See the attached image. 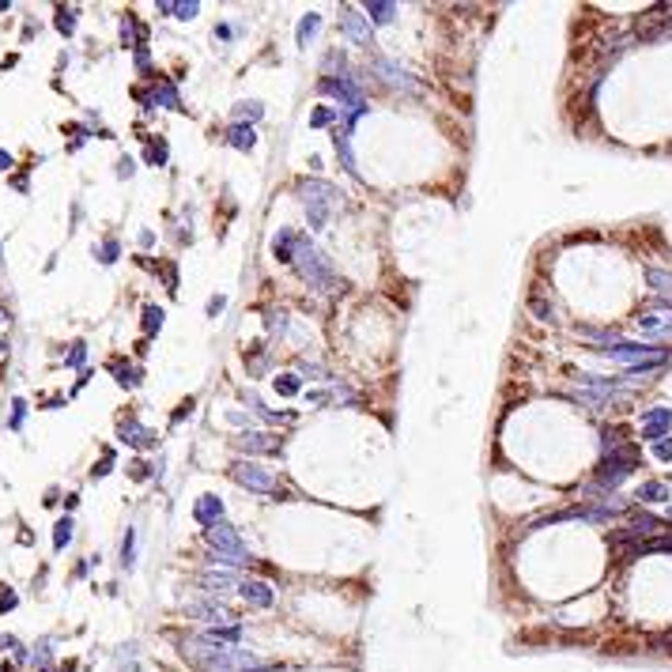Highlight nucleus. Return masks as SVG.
<instances>
[{"instance_id": "obj_25", "label": "nucleus", "mask_w": 672, "mask_h": 672, "mask_svg": "<svg viewBox=\"0 0 672 672\" xmlns=\"http://www.w3.org/2000/svg\"><path fill=\"white\" fill-rule=\"evenodd\" d=\"M638 499H649V502H654V499H665V488H661V483H646V488L638 491Z\"/></svg>"}, {"instance_id": "obj_24", "label": "nucleus", "mask_w": 672, "mask_h": 672, "mask_svg": "<svg viewBox=\"0 0 672 672\" xmlns=\"http://www.w3.org/2000/svg\"><path fill=\"white\" fill-rule=\"evenodd\" d=\"M264 325H269V333H283V329H288V314H269Z\"/></svg>"}, {"instance_id": "obj_4", "label": "nucleus", "mask_w": 672, "mask_h": 672, "mask_svg": "<svg viewBox=\"0 0 672 672\" xmlns=\"http://www.w3.org/2000/svg\"><path fill=\"white\" fill-rule=\"evenodd\" d=\"M204 541L216 548L219 555H230V559H238V563H249V548L242 544V536L230 529L227 521H219V525H212V529H204Z\"/></svg>"}, {"instance_id": "obj_22", "label": "nucleus", "mask_w": 672, "mask_h": 672, "mask_svg": "<svg viewBox=\"0 0 672 672\" xmlns=\"http://www.w3.org/2000/svg\"><path fill=\"white\" fill-rule=\"evenodd\" d=\"M646 276H649V283H654V288H657V291H672V276H665V272H657V269H649V272H646Z\"/></svg>"}, {"instance_id": "obj_23", "label": "nucleus", "mask_w": 672, "mask_h": 672, "mask_svg": "<svg viewBox=\"0 0 672 672\" xmlns=\"http://www.w3.org/2000/svg\"><path fill=\"white\" fill-rule=\"evenodd\" d=\"M529 306H533V310H536V317H544V322H552V302H544L541 295H533V299H529Z\"/></svg>"}, {"instance_id": "obj_28", "label": "nucleus", "mask_w": 672, "mask_h": 672, "mask_svg": "<svg viewBox=\"0 0 672 672\" xmlns=\"http://www.w3.org/2000/svg\"><path fill=\"white\" fill-rule=\"evenodd\" d=\"M299 370H302V374H310V378H329L325 367H317V362H306V359L299 362Z\"/></svg>"}, {"instance_id": "obj_5", "label": "nucleus", "mask_w": 672, "mask_h": 672, "mask_svg": "<svg viewBox=\"0 0 672 672\" xmlns=\"http://www.w3.org/2000/svg\"><path fill=\"white\" fill-rule=\"evenodd\" d=\"M374 72H378L389 87L404 91V95H415V91H420V80H412V76L401 69V64H393V61H385V57H374Z\"/></svg>"}, {"instance_id": "obj_19", "label": "nucleus", "mask_w": 672, "mask_h": 672, "mask_svg": "<svg viewBox=\"0 0 672 672\" xmlns=\"http://www.w3.org/2000/svg\"><path fill=\"white\" fill-rule=\"evenodd\" d=\"M272 385H276L280 396H299V389H302L299 374H280V378H272Z\"/></svg>"}, {"instance_id": "obj_3", "label": "nucleus", "mask_w": 672, "mask_h": 672, "mask_svg": "<svg viewBox=\"0 0 672 672\" xmlns=\"http://www.w3.org/2000/svg\"><path fill=\"white\" fill-rule=\"evenodd\" d=\"M230 476H235L238 488H246L253 495H272V499H288V491L280 488V480L272 476L269 468L253 465V461H238L235 468H230Z\"/></svg>"}, {"instance_id": "obj_11", "label": "nucleus", "mask_w": 672, "mask_h": 672, "mask_svg": "<svg viewBox=\"0 0 672 672\" xmlns=\"http://www.w3.org/2000/svg\"><path fill=\"white\" fill-rule=\"evenodd\" d=\"M295 249H299V235L295 230H276V238H272V253H276V261H283V264H291L295 261Z\"/></svg>"}, {"instance_id": "obj_17", "label": "nucleus", "mask_w": 672, "mask_h": 672, "mask_svg": "<svg viewBox=\"0 0 672 672\" xmlns=\"http://www.w3.org/2000/svg\"><path fill=\"white\" fill-rule=\"evenodd\" d=\"M299 189L306 193V196H325V201H333L336 204V196H340V189L336 185H329V182H317V178H310V182H299Z\"/></svg>"}, {"instance_id": "obj_13", "label": "nucleus", "mask_w": 672, "mask_h": 672, "mask_svg": "<svg viewBox=\"0 0 672 672\" xmlns=\"http://www.w3.org/2000/svg\"><path fill=\"white\" fill-rule=\"evenodd\" d=\"M227 144H230V148H238V151H253V144H257V132H253L249 125H230Z\"/></svg>"}, {"instance_id": "obj_15", "label": "nucleus", "mask_w": 672, "mask_h": 672, "mask_svg": "<svg viewBox=\"0 0 672 672\" xmlns=\"http://www.w3.org/2000/svg\"><path fill=\"white\" fill-rule=\"evenodd\" d=\"M189 615H201V620H216V623L230 620V612L223 608V604H216V601H201V604H189Z\"/></svg>"}, {"instance_id": "obj_9", "label": "nucleus", "mask_w": 672, "mask_h": 672, "mask_svg": "<svg viewBox=\"0 0 672 672\" xmlns=\"http://www.w3.org/2000/svg\"><path fill=\"white\" fill-rule=\"evenodd\" d=\"M344 30H348V38L355 42V46H370V23H367V16H359L355 8H344Z\"/></svg>"}, {"instance_id": "obj_21", "label": "nucleus", "mask_w": 672, "mask_h": 672, "mask_svg": "<svg viewBox=\"0 0 672 672\" xmlns=\"http://www.w3.org/2000/svg\"><path fill=\"white\" fill-rule=\"evenodd\" d=\"M333 117H336V110H333V106H317L314 114H310V125H317V129H322V125H329V121H333Z\"/></svg>"}, {"instance_id": "obj_10", "label": "nucleus", "mask_w": 672, "mask_h": 672, "mask_svg": "<svg viewBox=\"0 0 672 672\" xmlns=\"http://www.w3.org/2000/svg\"><path fill=\"white\" fill-rule=\"evenodd\" d=\"M351 132L348 129H333V148H336V155H340V167H344L351 178H359V167H355V155H351Z\"/></svg>"}, {"instance_id": "obj_30", "label": "nucleus", "mask_w": 672, "mask_h": 672, "mask_svg": "<svg viewBox=\"0 0 672 672\" xmlns=\"http://www.w3.org/2000/svg\"><path fill=\"white\" fill-rule=\"evenodd\" d=\"M223 306H227V299H223V295H216V299H212V302H208V314H212V317H216L219 310H223Z\"/></svg>"}, {"instance_id": "obj_8", "label": "nucleus", "mask_w": 672, "mask_h": 672, "mask_svg": "<svg viewBox=\"0 0 672 672\" xmlns=\"http://www.w3.org/2000/svg\"><path fill=\"white\" fill-rule=\"evenodd\" d=\"M193 517H196L204 529H212V525L223 521V502H219L216 495H201V499H196V506H193Z\"/></svg>"}, {"instance_id": "obj_20", "label": "nucleus", "mask_w": 672, "mask_h": 672, "mask_svg": "<svg viewBox=\"0 0 672 672\" xmlns=\"http://www.w3.org/2000/svg\"><path fill=\"white\" fill-rule=\"evenodd\" d=\"M201 586H204L208 593H227L230 574H204V578H201Z\"/></svg>"}, {"instance_id": "obj_32", "label": "nucleus", "mask_w": 672, "mask_h": 672, "mask_svg": "<svg viewBox=\"0 0 672 672\" xmlns=\"http://www.w3.org/2000/svg\"><path fill=\"white\" fill-rule=\"evenodd\" d=\"M121 555H125V563H129V559H132V533L125 536V544H121Z\"/></svg>"}, {"instance_id": "obj_12", "label": "nucleus", "mask_w": 672, "mask_h": 672, "mask_svg": "<svg viewBox=\"0 0 672 672\" xmlns=\"http://www.w3.org/2000/svg\"><path fill=\"white\" fill-rule=\"evenodd\" d=\"M329 204H333V201H325V196H306V216H310L314 230H322L329 223Z\"/></svg>"}, {"instance_id": "obj_16", "label": "nucleus", "mask_w": 672, "mask_h": 672, "mask_svg": "<svg viewBox=\"0 0 672 672\" xmlns=\"http://www.w3.org/2000/svg\"><path fill=\"white\" fill-rule=\"evenodd\" d=\"M362 12H367L374 23H393V19H396V4H385V0H367V4H362Z\"/></svg>"}, {"instance_id": "obj_31", "label": "nucleus", "mask_w": 672, "mask_h": 672, "mask_svg": "<svg viewBox=\"0 0 672 672\" xmlns=\"http://www.w3.org/2000/svg\"><path fill=\"white\" fill-rule=\"evenodd\" d=\"M148 159H151V163H163V159H167V148H163V144H159V148H151V151H148Z\"/></svg>"}, {"instance_id": "obj_14", "label": "nucleus", "mask_w": 672, "mask_h": 672, "mask_svg": "<svg viewBox=\"0 0 672 672\" xmlns=\"http://www.w3.org/2000/svg\"><path fill=\"white\" fill-rule=\"evenodd\" d=\"M317 30H322V16H317V12H306V16H302V23H299V30H295V38H299V46H302V49L317 38Z\"/></svg>"}, {"instance_id": "obj_26", "label": "nucleus", "mask_w": 672, "mask_h": 672, "mask_svg": "<svg viewBox=\"0 0 672 672\" xmlns=\"http://www.w3.org/2000/svg\"><path fill=\"white\" fill-rule=\"evenodd\" d=\"M144 325H148V329H159V325H163V310H159V306H148V310H144Z\"/></svg>"}, {"instance_id": "obj_27", "label": "nucleus", "mask_w": 672, "mask_h": 672, "mask_svg": "<svg viewBox=\"0 0 672 672\" xmlns=\"http://www.w3.org/2000/svg\"><path fill=\"white\" fill-rule=\"evenodd\" d=\"M174 12H178V19H193L196 12H201V4H196V0H189V4H174Z\"/></svg>"}, {"instance_id": "obj_6", "label": "nucleus", "mask_w": 672, "mask_h": 672, "mask_svg": "<svg viewBox=\"0 0 672 672\" xmlns=\"http://www.w3.org/2000/svg\"><path fill=\"white\" fill-rule=\"evenodd\" d=\"M238 593L246 597V604H253V608H272V604H276V589H272L269 582H261V578H246L238 586Z\"/></svg>"}, {"instance_id": "obj_18", "label": "nucleus", "mask_w": 672, "mask_h": 672, "mask_svg": "<svg viewBox=\"0 0 672 672\" xmlns=\"http://www.w3.org/2000/svg\"><path fill=\"white\" fill-rule=\"evenodd\" d=\"M261 114H264L261 102H238L235 106V125H249L253 129V121H261Z\"/></svg>"}, {"instance_id": "obj_33", "label": "nucleus", "mask_w": 672, "mask_h": 672, "mask_svg": "<svg viewBox=\"0 0 672 672\" xmlns=\"http://www.w3.org/2000/svg\"><path fill=\"white\" fill-rule=\"evenodd\" d=\"M189 412H193V401H185V404H182V408H178V412H174V420H182V415H189Z\"/></svg>"}, {"instance_id": "obj_2", "label": "nucleus", "mask_w": 672, "mask_h": 672, "mask_svg": "<svg viewBox=\"0 0 672 672\" xmlns=\"http://www.w3.org/2000/svg\"><path fill=\"white\" fill-rule=\"evenodd\" d=\"M317 91L322 95H333L340 106L348 110V132H351V125H355V121L367 114V98H362V91H359V83L355 80H344V76H325L322 83H317Z\"/></svg>"}, {"instance_id": "obj_29", "label": "nucleus", "mask_w": 672, "mask_h": 672, "mask_svg": "<svg viewBox=\"0 0 672 672\" xmlns=\"http://www.w3.org/2000/svg\"><path fill=\"white\" fill-rule=\"evenodd\" d=\"M657 457L672 461V438H657Z\"/></svg>"}, {"instance_id": "obj_7", "label": "nucleus", "mask_w": 672, "mask_h": 672, "mask_svg": "<svg viewBox=\"0 0 672 672\" xmlns=\"http://www.w3.org/2000/svg\"><path fill=\"white\" fill-rule=\"evenodd\" d=\"M238 449L242 454H280V442L272 435H264V431H242L238 435Z\"/></svg>"}, {"instance_id": "obj_1", "label": "nucleus", "mask_w": 672, "mask_h": 672, "mask_svg": "<svg viewBox=\"0 0 672 672\" xmlns=\"http://www.w3.org/2000/svg\"><path fill=\"white\" fill-rule=\"evenodd\" d=\"M295 269H299V276L306 283H314V288H322V291H336L340 288V280H333V272H329V261L317 253V246L306 235H299V249H295Z\"/></svg>"}]
</instances>
